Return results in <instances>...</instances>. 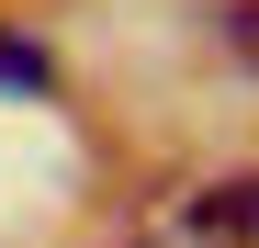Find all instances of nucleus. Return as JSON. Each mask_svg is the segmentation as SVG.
Listing matches in <instances>:
<instances>
[{"instance_id": "obj_2", "label": "nucleus", "mask_w": 259, "mask_h": 248, "mask_svg": "<svg viewBox=\"0 0 259 248\" xmlns=\"http://www.w3.org/2000/svg\"><path fill=\"white\" fill-rule=\"evenodd\" d=\"M46 79H57L46 46H12V34H0V91H46Z\"/></svg>"}, {"instance_id": "obj_1", "label": "nucleus", "mask_w": 259, "mask_h": 248, "mask_svg": "<svg viewBox=\"0 0 259 248\" xmlns=\"http://www.w3.org/2000/svg\"><path fill=\"white\" fill-rule=\"evenodd\" d=\"M203 203H214V226H226V248H259V170L226 181V192H203Z\"/></svg>"}, {"instance_id": "obj_3", "label": "nucleus", "mask_w": 259, "mask_h": 248, "mask_svg": "<svg viewBox=\"0 0 259 248\" xmlns=\"http://www.w3.org/2000/svg\"><path fill=\"white\" fill-rule=\"evenodd\" d=\"M226 34H237V46L259 57V0H248V12H226Z\"/></svg>"}]
</instances>
